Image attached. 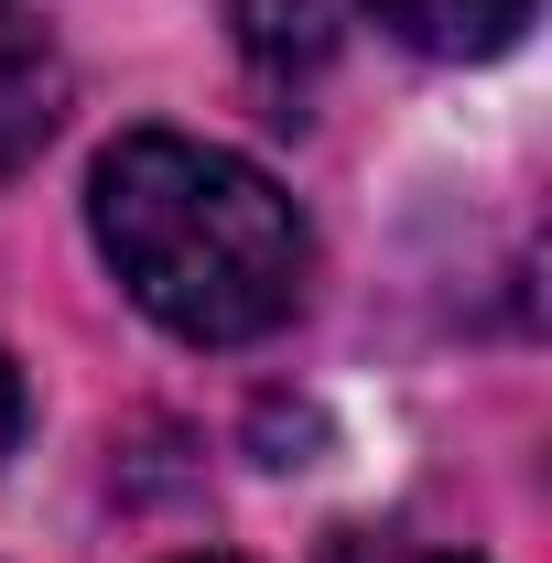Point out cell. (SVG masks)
Here are the masks:
<instances>
[{
	"label": "cell",
	"mask_w": 552,
	"mask_h": 563,
	"mask_svg": "<svg viewBox=\"0 0 552 563\" xmlns=\"http://www.w3.org/2000/svg\"><path fill=\"white\" fill-rule=\"evenodd\" d=\"M87 228L109 250V272L131 282L152 325H174L185 347H250L303 303L314 239L261 163L217 152L185 131H131L98 152L87 174Z\"/></svg>",
	"instance_id": "6da1fadb"
},
{
	"label": "cell",
	"mask_w": 552,
	"mask_h": 563,
	"mask_svg": "<svg viewBox=\"0 0 552 563\" xmlns=\"http://www.w3.org/2000/svg\"><path fill=\"white\" fill-rule=\"evenodd\" d=\"M55 109H66V66H55L44 22H33L22 0H0V174L44 152Z\"/></svg>",
	"instance_id": "7a4b0ae2"
},
{
	"label": "cell",
	"mask_w": 552,
	"mask_h": 563,
	"mask_svg": "<svg viewBox=\"0 0 552 563\" xmlns=\"http://www.w3.org/2000/svg\"><path fill=\"white\" fill-rule=\"evenodd\" d=\"M368 11H379V22H390L412 55H455V66H466V55L520 44L542 0H368Z\"/></svg>",
	"instance_id": "3957f363"
},
{
	"label": "cell",
	"mask_w": 552,
	"mask_h": 563,
	"mask_svg": "<svg viewBox=\"0 0 552 563\" xmlns=\"http://www.w3.org/2000/svg\"><path fill=\"white\" fill-rule=\"evenodd\" d=\"M22 444V368H11V347H0V455Z\"/></svg>",
	"instance_id": "277c9868"
},
{
	"label": "cell",
	"mask_w": 552,
	"mask_h": 563,
	"mask_svg": "<svg viewBox=\"0 0 552 563\" xmlns=\"http://www.w3.org/2000/svg\"><path fill=\"white\" fill-rule=\"evenodd\" d=\"M196 563H228V553H196Z\"/></svg>",
	"instance_id": "5b68a950"
}]
</instances>
